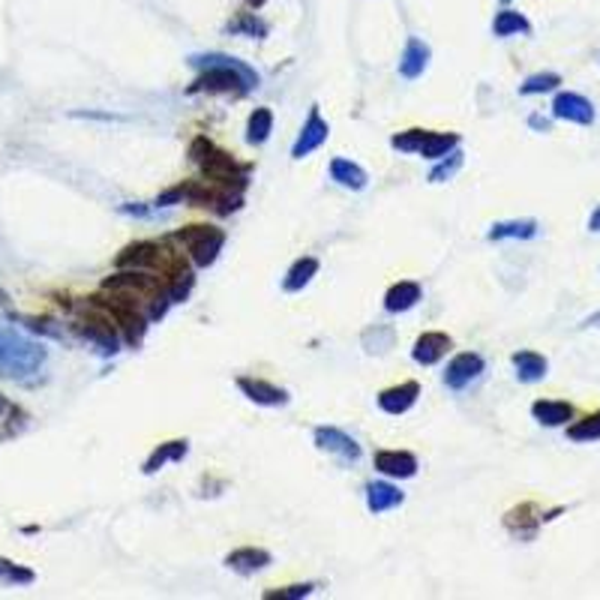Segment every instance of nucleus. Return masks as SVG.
<instances>
[{
	"label": "nucleus",
	"mask_w": 600,
	"mask_h": 600,
	"mask_svg": "<svg viewBox=\"0 0 600 600\" xmlns=\"http://www.w3.org/2000/svg\"><path fill=\"white\" fill-rule=\"evenodd\" d=\"M226 564L237 573H255V570H262V568L271 564V552L258 550V546H240V550L226 555Z\"/></svg>",
	"instance_id": "dca6fc26"
},
{
	"label": "nucleus",
	"mask_w": 600,
	"mask_h": 600,
	"mask_svg": "<svg viewBox=\"0 0 600 600\" xmlns=\"http://www.w3.org/2000/svg\"><path fill=\"white\" fill-rule=\"evenodd\" d=\"M375 471L388 474V478L408 480L417 474V460L408 451H379L375 453Z\"/></svg>",
	"instance_id": "9d476101"
},
{
	"label": "nucleus",
	"mask_w": 600,
	"mask_h": 600,
	"mask_svg": "<svg viewBox=\"0 0 600 600\" xmlns=\"http://www.w3.org/2000/svg\"><path fill=\"white\" fill-rule=\"evenodd\" d=\"M456 145H460V136H456V132H429L426 130L424 145H420L417 154L424 159H442L451 154V150H456Z\"/></svg>",
	"instance_id": "4be33fe9"
},
{
	"label": "nucleus",
	"mask_w": 600,
	"mask_h": 600,
	"mask_svg": "<svg viewBox=\"0 0 600 600\" xmlns=\"http://www.w3.org/2000/svg\"><path fill=\"white\" fill-rule=\"evenodd\" d=\"M451 336L447 334H438V330H429V334H424V336H417V343H415V348H411V357H415L417 363H424V366H433V363H438L442 357L451 352Z\"/></svg>",
	"instance_id": "f8f14e48"
},
{
	"label": "nucleus",
	"mask_w": 600,
	"mask_h": 600,
	"mask_svg": "<svg viewBox=\"0 0 600 600\" xmlns=\"http://www.w3.org/2000/svg\"><path fill=\"white\" fill-rule=\"evenodd\" d=\"M462 168V150H451L447 157H442V163H438L433 172H429V181L433 184H444L451 181V177Z\"/></svg>",
	"instance_id": "7c9ffc66"
},
{
	"label": "nucleus",
	"mask_w": 600,
	"mask_h": 600,
	"mask_svg": "<svg viewBox=\"0 0 600 600\" xmlns=\"http://www.w3.org/2000/svg\"><path fill=\"white\" fill-rule=\"evenodd\" d=\"M366 336H375V343L370 339V343H363L366 345V352H388V348L393 345V330L390 327H381V325H375V327H370L366 330Z\"/></svg>",
	"instance_id": "473e14b6"
},
{
	"label": "nucleus",
	"mask_w": 600,
	"mask_h": 600,
	"mask_svg": "<svg viewBox=\"0 0 600 600\" xmlns=\"http://www.w3.org/2000/svg\"><path fill=\"white\" fill-rule=\"evenodd\" d=\"M568 438H570V442H597V438H600V411L577 420V424H570L568 426Z\"/></svg>",
	"instance_id": "bb28decb"
},
{
	"label": "nucleus",
	"mask_w": 600,
	"mask_h": 600,
	"mask_svg": "<svg viewBox=\"0 0 600 600\" xmlns=\"http://www.w3.org/2000/svg\"><path fill=\"white\" fill-rule=\"evenodd\" d=\"M528 123H532V127H534V130H543V132H546V130H550V121H543V118H541V114H534V118H528Z\"/></svg>",
	"instance_id": "c9c22d12"
},
{
	"label": "nucleus",
	"mask_w": 600,
	"mask_h": 600,
	"mask_svg": "<svg viewBox=\"0 0 600 600\" xmlns=\"http://www.w3.org/2000/svg\"><path fill=\"white\" fill-rule=\"evenodd\" d=\"M532 415L543 426H564L568 420H573V406L561 399H537L532 406Z\"/></svg>",
	"instance_id": "2eb2a0df"
},
{
	"label": "nucleus",
	"mask_w": 600,
	"mask_h": 600,
	"mask_svg": "<svg viewBox=\"0 0 600 600\" xmlns=\"http://www.w3.org/2000/svg\"><path fill=\"white\" fill-rule=\"evenodd\" d=\"M420 397V384L417 381H402L397 388H388L379 393V406L388 415H406V411L415 406Z\"/></svg>",
	"instance_id": "9b49d317"
},
{
	"label": "nucleus",
	"mask_w": 600,
	"mask_h": 600,
	"mask_svg": "<svg viewBox=\"0 0 600 600\" xmlns=\"http://www.w3.org/2000/svg\"><path fill=\"white\" fill-rule=\"evenodd\" d=\"M175 240L186 246V253L193 255L195 267H210L217 262L222 244H226V235L213 226H186L177 231Z\"/></svg>",
	"instance_id": "20e7f679"
},
{
	"label": "nucleus",
	"mask_w": 600,
	"mask_h": 600,
	"mask_svg": "<svg viewBox=\"0 0 600 600\" xmlns=\"http://www.w3.org/2000/svg\"><path fill=\"white\" fill-rule=\"evenodd\" d=\"M552 114L559 121L579 123V127H591L595 123V105H591L582 94L564 91L552 100Z\"/></svg>",
	"instance_id": "39448f33"
},
{
	"label": "nucleus",
	"mask_w": 600,
	"mask_h": 600,
	"mask_svg": "<svg viewBox=\"0 0 600 600\" xmlns=\"http://www.w3.org/2000/svg\"><path fill=\"white\" fill-rule=\"evenodd\" d=\"M424 136H426V130H406V132H399V136H393L390 145L402 150V154H417L420 145H424Z\"/></svg>",
	"instance_id": "2f4dec72"
},
{
	"label": "nucleus",
	"mask_w": 600,
	"mask_h": 600,
	"mask_svg": "<svg viewBox=\"0 0 600 600\" xmlns=\"http://www.w3.org/2000/svg\"><path fill=\"white\" fill-rule=\"evenodd\" d=\"M316 444H318V451L343 456L345 462L361 460V444H357L352 435H345L343 429H336V426H318L316 429Z\"/></svg>",
	"instance_id": "1a4fd4ad"
},
{
	"label": "nucleus",
	"mask_w": 600,
	"mask_h": 600,
	"mask_svg": "<svg viewBox=\"0 0 600 600\" xmlns=\"http://www.w3.org/2000/svg\"><path fill=\"white\" fill-rule=\"evenodd\" d=\"M42 363H46V348L40 343H31L15 330H0V375L22 381L40 372Z\"/></svg>",
	"instance_id": "7ed1b4c3"
},
{
	"label": "nucleus",
	"mask_w": 600,
	"mask_h": 600,
	"mask_svg": "<svg viewBox=\"0 0 600 600\" xmlns=\"http://www.w3.org/2000/svg\"><path fill=\"white\" fill-rule=\"evenodd\" d=\"M588 231H595V235H600V208H595V213H591V219H588Z\"/></svg>",
	"instance_id": "f704fd0d"
},
{
	"label": "nucleus",
	"mask_w": 600,
	"mask_h": 600,
	"mask_svg": "<svg viewBox=\"0 0 600 600\" xmlns=\"http://www.w3.org/2000/svg\"><path fill=\"white\" fill-rule=\"evenodd\" d=\"M483 357L480 354H474V352H462V354H456L451 363H447V370H444V384L451 390H462L465 384H471L478 375L483 372Z\"/></svg>",
	"instance_id": "6e6552de"
},
{
	"label": "nucleus",
	"mask_w": 600,
	"mask_h": 600,
	"mask_svg": "<svg viewBox=\"0 0 600 600\" xmlns=\"http://www.w3.org/2000/svg\"><path fill=\"white\" fill-rule=\"evenodd\" d=\"M312 588H316V586H309V582H307V586H289V588H280V591H264V597L267 600H276V597H280V600H294V597L312 595Z\"/></svg>",
	"instance_id": "72a5a7b5"
},
{
	"label": "nucleus",
	"mask_w": 600,
	"mask_h": 600,
	"mask_svg": "<svg viewBox=\"0 0 600 600\" xmlns=\"http://www.w3.org/2000/svg\"><path fill=\"white\" fill-rule=\"evenodd\" d=\"M327 136H330V127H327V121L321 118V114H318V109H312V112H309V118H307V123H303V130H300L298 141H294V148H291V157H294V159H303V157H309L312 150H318L321 145H325V141H327Z\"/></svg>",
	"instance_id": "0eeeda50"
},
{
	"label": "nucleus",
	"mask_w": 600,
	"mask_h": 600,
	"mask_svg": "<svg viewBox=\"0 0 600 600\" xmlns=\"http://www.w3.org/2000/svg\"><path fill=\"white\" fill-rule=\"evenodd\" d=\"M330 177L339 184V186H345V190H354V193H361V190H366V184H370V177H366V172L357 163H352V159H334L330 163Z\"/></svg>",
	"instance_id": "a211bd4d"
},
{
	"label": "nucleus",
	"mask_w": 600,
	"mask_h": 600,
	"mask_svg": "<svg viewBox=\"0 0 600 600\" xmlns=\"http://www.w3.org/2000/svg\"><path fill=\"white\" fill-rule=\"evenodd\" d=\"M489 240H532L537 237V222L534 219H505L496 222L489 228Z\"/></svg>",
	"instance_id": "412c9836"
},
{
	"label": "nucleus",
	"mask_w": 600,
	"mask_h": 600,
	"mask_svg": "<svg viewBox=\"0 0 600 600\" xmlns=\"http://www.w3.org/2000/svg\"><path fill=\"white\" fill-rule=\"evenodd\" d=\"M402 492L393 487V483H370L366 487V507L372 510V514H384V510H393L402 505Z\"/></svg>",
	"instance_id": "6ab92c4d"
},
{
	"label": "nucleus",
	"mask_w": 600,
	"mask_h": 600,
	"mask_svg": "<svg viewBox=\"0 0 600 600\" xmlns=\"http://www.w3.org/2000/svg\"><path fill=\"white\" fill-rule=\"evenodd\" d=\"M246 4H249V6H264L267 0H246Z\"/></svg>",
	"instance_id": "58836bf2"
},
{
	"label": "nucleus",
	"mask_w": 600,
	"mask_h": 600,
	"mask_svg": "<svg viewBox=\"0 0 600 600\" xmlns=\"http://www.w3.org/2000/svg\"><path fill=\"white\" fill-rule=\"evenodd\" d=\"M237 388L244 390L246 399L258 402V406L276 408V406H285V402H289V393L271 381H262V379H237Z\"/></svg>",
	"instance_id": "ddd939ff"
},
{
	"label": "nucleus",
	"mask_w": 600,
	"mask_h": 600,
	"mask_svg": "<svg viewBox=\"0 0 600 600\" xmlns=\"http://www.w3.org/2000/svg\"><path fill=\"white\" fill-rule=\"evenodd\" d=\"M514 366H516V379L523 384L543 381L546 372H550V363H546V357L537 354V352H516L514 354Z\"/></svg>",
	"instance_id": "f3484780"
},
{
	"label": "nucleus",
	"mask_w": 600,
	"mask_h": 600,
	"mask_svg": "<svg viewBox=\"0 0 600 600\" xmlns=\"http://www.w3.org/2000/svg\"><path fill=\"white\" fill-rule=\"evenodd\" d=\"M271 130H273V112L255 109L246 123V141L249 145H264V141L271 139Z\"/></svg>",
	"instance_id": "393cba45"
},
{
	"label": "nucleus",
	"mask_w": 600,
	"mask_h": 600,
	"mask_svg": "<svg viewBox=\"0 0 600 600\" xmlns=\"http://www.w3.org/2000/svg\"><path fill=\"white\" fill-rule=\"evenodd\" d=\"M561 85V76L555 73H537V76H528L523 85H519V94L523 96H534V94H550L555 87Z\"/></svg>",
	"instance_id": "c85d7f7f"
},
{
	"label": "nucleus",
	"mask_w": 600,
	"mask_h": 600,
	"mask_svg": "<svg viewBox=\"0 0 600 600\" xmlns=\"http://www.w3.org/2000/svg\"><path fill=\"white\" fill-rule=\"evenodd\" d=\"M228 31L231 33H246V37H255V40L267 37V24L258 19L255 13H240L237 19L228 24Z\"/></svg>",
	"instance_id": "c756f323"
},
{
	"label": "nucleus",
	"mask_w": 600,
	"mask_h": 600,
	"mask_svg": "<svg viewBox=\"0 0 600 600\" xmlns=\"http://www.w3.org/2000/svg\"><path fill=\"white\" fill-rule=\"evenodd\" d=\"M190 159L201 168L204 177H210L213 184L226 186V190H231V186H235V190H244L246 186L249 166H237L235 159H231V154L219 150L210 139H204V136L195 139L190 145Z\"/></svg>",
	"instance_id": "f03ea898"
},
{
	"label": "nucleus",
	"mask_w": 600,
	"mask_h": 600,
	"mask_svg": "<svg viewBox=\"0 0 600 600\" xmlns=\"http://www.w3.org/2000/svg\"><path fill=\"white\" fill-rule=\"evenodd\" d=\"M316 273H318V258H312V255L298 258V262L289 267V273H285L282 289H285V291H300L303 285H309V280H312Z\"/></svg>",
	"instance_id": "b1692460"
},
{
	"label": "nucleus",
	"mask_w": 600,
	"mask_h": 600,
	"mask_svg": "<svg viewBox=\"0 0 600 600\" xmlns=\"http://www.w3.org/2000/svg\"><path fill=\"white\" fill-rule=\"evenodd\" d=\"M94 307V303H91ZM96 312H100V318H85L82 325H78V330L91 339L94 345H100V352L103 354H118V345H121V336H118V330L112 327V318L105 316V312L100 309V307H94Z\"/></svg>",
	"instance_id": "423d86ee"
},
{
	"label": "nucleus",
	"mask_w": 600,
	"mask_h": 600,
	"mask_svg": "<svg viewBox=\"0 0 600 600\" xmlns=\"http://www.w3.org/2000/svg\"><path fill=\"white\" fill-rule=\"evenodd\" d=\"M429 58H433V51H429L426 42H420L417 37H408L406 49H402V58H399V76L402 78L424 76V69L429 67Z\"/></svg>",
	"instance_id": "4468645a"
},
{
	"label": "nucleus",
	"mask_w": 600,
	"mask_h": 600,
	"mask_svg": "<svg viewBox=\"0 0 600 600\" xmlns=\"http://www.w3.org/2000/svg\"><path fill=\"white\" fill-rule=\"evenodd\" d=\"M186 451H190V444L186 442H181V438H177V442H166V444H159L154 453L148 456V462H145V474H157L159 469H163L166 462H177V460H184L186 456Z\"/></svg>",
	"instance_id": "5701e85b"
},
{
	"label": "nucleus",
	"mask_w": 600,
	"mask_h": 600,
	"mask_svg": "<svg viewBox=\"0 0 600 600\" xmlns=\"http://www.w3.org/2000/svg\"><path fill=\"white\" fill-rule=\"evenodd\" d=\"M190 64L204 73L190 85V94H237L244 96L258 85V73L246 67L244 60L208 51V55H193Z\"/></svg>",
	"instance_id": "f257e3e1"
},
{
	"label": "nucleus",
	"mask_w": 600,
	"mask_h": 600,
	"mask_svg": "<svg viewBox=\"0 0 600 600\" xmlns=\"http://www.w3.org/2000/svg\"><path fill=\"white\" fill-rule=\"evenodd\" d=\"M420 300V285L402 280L397 285H390L388 294H384V309L388 312H408Z\"/></svg>",
	"instance_id": "aec40b11"
},
{
	"label": "nucleus",
	"mask_w": 600,
	"mask_h": 600,
	"mask_svg": "<svg viewBox=\"0 0 600 600\" xmlns=\"http://www.w3.org/2000/svg\"><path fill=\"white\" fill-rule=\"evenodd\" d=\"M586 327H600V312H597V316H591V318L586 321Z\"/></svg>",
	"instance_id": "e433bc0d"
},
{
	"label": "nucleus",
	"mask_w": 600,
	"mask_h": 600,
	"mask_svg": "<svg viewBox=\"0 0 600 600\" xmlns=\"http://www.w3.org/2000/svg\"><path fill=\"white\" fill-rule=\"evenodd\" d=\"M4 411H6V397L0 393V415H4Z\"/></svg>",
	"instance_id": "4c0bfd02"
},
{
	"label": "nucleus",
	"mask_w": 600,
	"mask_h": 600,
	"mask_svg": "<svg viewBox=\"0 0 600 600\" xmlns=\"http://www.w3.org/2000/svg\"><path fill=\"white\" fill-rule=\"evenodd\" d=\"M492 31H496V37H514V33H532V24H528L523 13L501 10L496 22H492Z\"/></svg>",
	"instance_id": "a878e982"
},
{
	"label": "nucleus",
	"mask_w": 600,
	"mask_h": 600,
	"mask_svg": "<svg viewBox=\"0 0 600 600\" xmlns=\"http://www.w3.org/2000/svg\"><path fill=\"white\" fill-rule=\"evenodd\" d=\"M33 579H37V573L31 568H22V564L10 559H0V582H6V586H31Z\"/></svg>",
	"instance_id": "cd10ccee"
}]
</instances>
